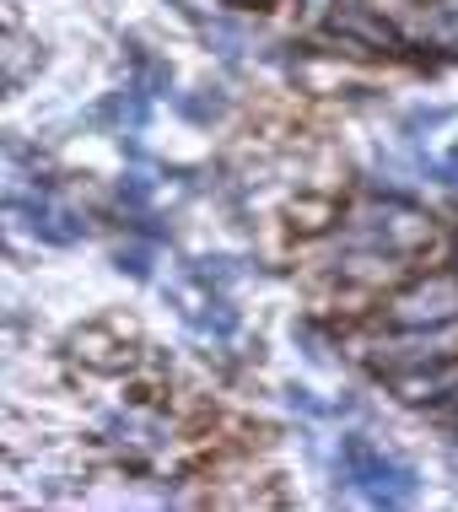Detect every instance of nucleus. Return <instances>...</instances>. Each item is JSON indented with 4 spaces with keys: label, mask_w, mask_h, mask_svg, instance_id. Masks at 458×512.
Listing matches in <instances>:
<instances>
[{
    "label": "nucleus",
    "mask_w": 458,
    "mask_h": 512,
    "mask_svg": "<svg viewBox=\"0 0 458 512\" xmlns=\"http://www.w3.org/2000/svg\"><path fill=\"white\" fill-rule=\"evenodd\" d=\"M458 318V275H426L410 292L388 302V324L394 329H442Z\"/></svg>",
    "instance_id": "f257e3e1"
}]
</instances>
